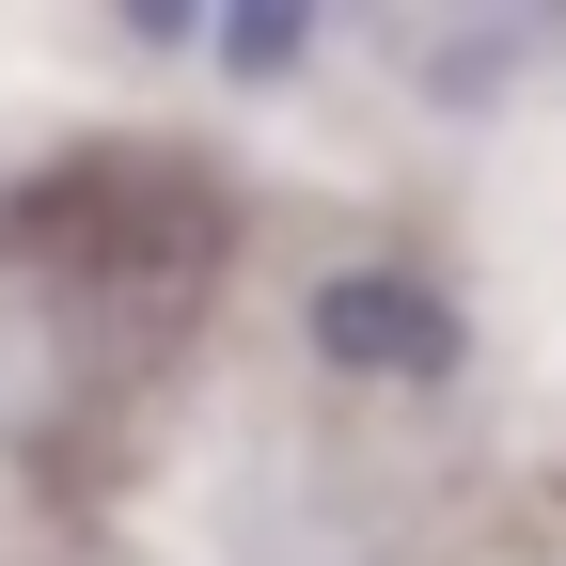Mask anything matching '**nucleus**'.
I'll list each match as a JSON object with an SVG mask.
<instances>
[{
	"label": "nucleus",
	"instance_id": "1",
	"mask_svg": "<svg viewBox=\"0 0 566 566\" xmlns=\"http://www.w3.org/2000/svg\"><path fill=\"white\" fill-rule=\"evenodd\" d=\"M300 331H315V363H346V378H457V346H472L424 268H331L300 300Z\"/></svg>",
	"mask_w": 566,
	"mask_h": 566
},
{
	"label": "nucleus",
	"instance_id": "2",
	"mask_svg": "<svg viewBox=\"0 0 566 566\" xmlns=\"http://www.w3.org/2000/svg\"><path fill=\"white\" fill-rule=\"evenodd\" d=\"M315 48V17H221V63L237 80H268V63H300Z\"/></svg>",
	"mask_w": 566,
	"mask_h": 566
}]
</instances>
